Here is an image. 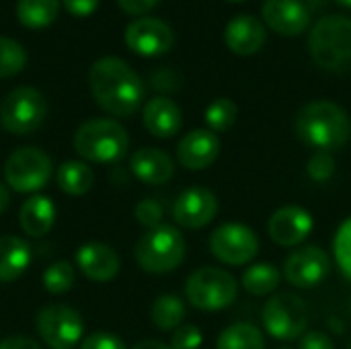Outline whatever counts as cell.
Instances as JSON below:
<instances>
[{
	"label": "cell",
	"instance_id": "obj_1",
	"mask_svg": "<svg viewBox=\"0 0 351 349\" xmlns=\"http://www.w3.org/2000/svg\"><path fill=\"white\" fill-rule=\"evenodd\" d=\"M88 86L95 101L115 117L134 115L144 99V82L121 58H101L90 66Z\"/></svg>",
	"mask_w": 351,
	"mask_h": 349
},
{
	"label": "cell",
	"instance_id": "obj_2",
	"mask_svg": "<svg viewBox=\"0 0 351 349\" xmlns=\"http://www.w3.org/2000/svg\"><path fill=\"white\" fill-rule=\"evenodd\" d=\"M296 136L317 152L343 148L351 138L348 111L331 101H313L296 115Z\"/></svg>",
	"mask_w": 351,
	"mask_h": 349
},
{
	"label": "cell",
	"instance_id": "obj_3",
	"mask_svg": "<svg viewBox=\"0 0 351 349\" xmlns=\"http://www.w3.org/2000/svg\"><path fill=\"white\" fill-rule=\"evenodd\" d=\"M313 60L329 72L351 70V19L341 14L323 16L308 35Z\"/></svg>",
	"mask_w": 351,
	"mask_h": 349
},
{
	"label": "cell",
	"instance_id": "obj_4",
	"mask_svg": "<svg viewBox=\"0 0 351 349\" xmlns=\"http://www.w3.org/2000/svg\"><path fill=\"white\" fill-rule=\"evenodd\" d=\"M130 136L115 119L84 121L74 134V150L90 163L111 165L125 156Z\"/></svg>",
	"mask_w": 351,
	"mask_h": 349
},
{
	"label": "cell",
	"instance_id": "obj_5",
	"mask_svg": "<svg viewBox=\"0 0 351 349\" xmlns=\"http://www.w3.org/2000/svg\"><path fill=\"white\" fill-rule=\"evenodd\" d=\"M185 239L169 224L150 228L136 243L134 255L138 265L148 274H169L177 269L185 259Z\"/></svg>",
	"mask_w": 351,
	"mask_h": 349
},
{
	"label": "cell",
	"instance_id": "obj_6",
	"mask_svg": "<svg viewBox=\"0 0 351 349\" xmlns=\"http://www.w3.org/2000/svg\"><path fill=\"white\" fill-rule=\"evenodd\" d=\"M185 294L189 304L199 311H222L237 300L239 284L220 267H202L189 276Z\"/></svg>",
	"mask_w": 351,
	"mask_h": 349
},
{
	"label": "cell",
	"instance_id": "obj_7",
	"mask_svg": "<svg viewBox=\"0 0 351 349\" xmlns=\"http://www.w3.org/2000/svg\"><path fill=\"white\" fill-rule=\"evenodd\" d=\"M45 115L47 101L33 86H19L0 103V125L14 136H27L35 132L45 121Z\"/></svg>",
	"mask_w": 351,
	"mask_h": 349
},
{
	"label": "cell",
	"instance_id": "obj_8",
	"mask_svg": "<svg viewBox=\"0 0 351 349\" xmlns=\"http://www.w3.org/2000/svg\"><path fill=\"white\" fill-rule=\"evenodd\" d=\"M263 327L280 341H294L304 335L308 325V306L296 294H278L263 306Z\"/></svg>",
	"mask_w": 351,
	"mask_h": 349
},
{
	"label": "cell",
	"instance_id": "obj_9",
	"mask_svg": "<svg viewBox=\"0 0 351 349\" xmlns=\"http://www.w3.org/2000/svg\"><path fill=\"white\" fill-rule=\"evenodd\" d=\"M51 175V158L33 146H25L14 150L4 165L6 183L19 193H33L49 181Z\"/></svg>",
	"mask_w": 351,
	"mask_h": 349
},
{
	"label": "cell",
	"instance_id": "obj_10",
	"mask_svg": "<svg viewBox=\"0 0 351 349\" xmlns=\"http://www.w3.org/2000/svg\"><path fill=\"white\" fill-rule=\"evenodd\" d=\"M37 333L51 349H72L84 333L82 317L66 304H49L37 315Z\"/></svg>",
	"mask_w": 351,
	"mask_h": 349
},
{
	"label": "cell",
	"instance_id": "obj_11",
	"mask_svg": "<svg viewBox=\"0 0 351 349\" xmlns=\"http://www.w3.org/2000/svg\"><path fill=\"white\" fill-rule=\"evenodd\" d=\"M210 251L226 265H247L259 253V239L249 226L228 222L212 232Z\"/></svg>",
	"mask_w": 351,
	"mask_h": 349
},
{
	"label": "cell",
	"instance_id": "obj_12",
	"mask_svg": "<svg viewBox=\"0 0 351 349\" xmlns=\"http://www.w3.org/2000/svg\"><path fill=\"white\" fill-rule=\"evenodd\" d=\"M123 39L134 53L144 58H156L173 47L175 35L165 21L154 16H140L128 25Z\"/></svg>",
	"mask_w": 351,
	"mask_h": 349
},
{
	"label": "cell",
	"instance_id": "obj_13",
	"mask_svg": "<svg viewBox=\"0 0 351 349\" xmlns=\"http://www.w3.org/2000/svg\"><path fill=\"white\" fill-rule=\"evenodd\" d=\"M331 272V259L321 247H302L296 249L284 263L286 280L296 288L319 286Z\"/></svg>",
	"mask_w": 351,
	"mask_h": 349
},
{
	"label": "cell",
	"instance_id": "obj_14",
	"mask_svg": "<svg viewBox=\"0 0 351 349\" xmlns=\"http://www.w3.org/2000/svg\"><path fill=\"white\" fill-rule=\"evenodd\" d=\"M218 214V197L206 187L185 189L173 204V218L183 228H204Z\"/></svg>",
	"mask_w": 351,
	"mask_h": 349
},
{
	"label": "cell",
	"instance_id": "obj_15",
	"mask_svg": "<svg viewBox=\"0 0 351 349\" xmlns=\"http://www.w3.org/2000/svg\"><path fill=\"white\" fill-rule=\"evenodd\" d=\"M313 230V216L300 206H286L271 214L267 222L269 239L280 247H298Z\"/></svg>",
	"mask_w": 351,
	"mask_h": 349
},
{
	"label": "cell",
	"instance_id": "obj_16",
	"mask_svg": "<svg viewBox=\"0 0 351 349\" xmlns=\"http://www.w3.org/2000/svg\"><path fill=\"white\" fill-rule=\"evenodd\" d=\"M261 14L265 25L284 37L300 35L311 23V14L300 0H265Z\"/></svg>",
	"mask_w": 351,
	"mask_h": 349
},
{
	"label": "cell",
	"instance_id": "obj_17",
	"mask_svg": "<svg viewBox=\"0 0 351 349\" xmlns=\"http://www.w3.org/2000/svg\"><path fill=\"white\" fill-rule=\"evenodd\" d=\"M220 154V138L212 130H193L185 134L177 146V158L187 171H204L216 163Z\"/></svg>",
	"mask_w": 351,
	"mask_h": 349
},
{
	"label": "cell",
	"instance_id": "obj_18",
	"mask_svg": "<svg viewBox=\"0 0 351 349\" xmlns=\"http://www.w3.org/2000/svg\"><path fill=\"white\" fill-rule=\"evenodd\" d=\"M76 265L80 272L97 284L111 282L119 274V255L103 243H86L76 251Z\"/></svg>",
	"mask_w": 351,
	"mask_h": 349
},
{
	"label": "cell",
	"instance_id": "obj_19",
	"mask_svg": "<svg viewBox=\"0 0 351 349\" xmlns=\"http://www.w3.org/2000/svg\"><path fill=\"white\" fill-rule=\"evenodd\" d=\"M265 39H267L265 25L251 14L234 16L226 25V31H224V41L228 49L237 56L257 53L265 45Z\"/></svg>",
	"mask_w": 351,
	"mask_h": 349
},
{
	"label": "cell",
	"instance_id": "obj_20",
	"mask_svg": "<svg viewBox=\"0 0 351 349\" xmlns=\"http://www.w3.org/2000/svg\"><path fill=\"white\" fill-rule=\"evenodd\" d=\"M144 128L154 138H173L183 125V113L179 105L167 97H154L142 111Z\"/></svg>",
	"mask_w": 351,
	"mask_h": 349
},
{
	"label": "cell",
	"instance_id": "obj_21",
	"mask_svg": "<svg viewBox=\"0 0 351 349\" xmlns=\"http://www.w3.org/2000/svg\"><path fill=\"white\" fill-rule=\"evenodd\" d=\"M130 169L146 185H162L175 173V165L171 156L162 152L160 148L136 150L130 158Z\"/></svg>",
	"mask_w": 351,
	"mask_h": 349
},
{
	"label": "cell",
	"instance_id": "obj_22",
	"mask_svg": "<svg viewBox=\"0 0 351 349\" xmlns=\"http://www.w3.org/2000/svg\"><path fill=\"white\" fill-rule=\"evenodd\" d=\"M19 222L21 228L29 234V237H45L53 222H56V206L49 197L45 195H33L29 197L19 212Z\"/></svg>",
	"mask_w": 351,
	"mask_h": 349
},
{
	"label": "cell",
	"instance_id": "obj_23",
	"mask_svg": "<svg viewBox=\"0 0 351 349\" xmlns=\"http://www.w3.org/2000/svg\"><path fill=\"white\" fill-rule=\"evenodd\" d=\"M31 263V249L21 237H0V284L14 282Z\"/></svg>",
	"mask_w": 351,
	"mask_h": 349
},
{
	"label": "cell",
	"instance_id": "obj_24",
	"mask_svg": "<svg viewBox=\"0 0 351 349\" xmlns=\"http://www.w3.org/2000/svg\"><path fill=\"white\" fill-rule=\"evenodd\" d=\"M58 187L66 195H84L95 185V173L86 163L80 160H68L58 169Z\"/></svg>",
	"mask_w": 351,
	"mask_h": 349
},
{
	"label": "cell",
	"instance_id": "obj_25",
	"mask_svg": "<svg viewBox=\"0 0 351 349\" xmlns=\"http://www.w3.org/2000/svg\"><path fill=\"white\" fill-rule=\"evenodd\" d=\"M60 12V0H19L16 16L27 29L49 27Z\"/></svg>",
	"mask_w": 351,
	"mask_h": 349
},
{
	"label": "cell",
	"instance_id": "obj_26",
	"mask_svg": "<svg viewBox=\"0 0 351 349\" xmlns=\"http://www.w3.org/2000/svg\"><path fill=\"white\" fill-rule=\"evenodd\" d=\"M150 319L160 331H175L185 319V304L175 294H162L154 300L150 309Z\"/></svg>",
	"mask_w": 351,
	"mask_h": 349
},
{
	"label": "cell",
	"instance_id": "obj_27",
	"mask_svg": "<svg viewBox=\"0 0 351 349\" xmlns=\"http://www.w3.org/2000/svg\"><path fill=\"white\" fill-rule=\"evenodd\" d=\"M216 349H265V337L255 325L234 323L220 333Z\"/></svg>",
	"mask_w": 351,
	"mask_h": 349
},
{
	"label": "cell",
	"instance_id": "obj_28",
	"mask_svg": "<svg viewBox=\"0 0 351 349\" xmlns=\"http://www.w3.org/2000/svg\"><path fill=\"white\" fill-rule=\"evenodd\" d=\"M282 274L271 263H255L243 274V288L253 296H267L278 290Z\"/></svg>",
	"mask_w": 351,
	"mask_h": 349
},
{
	"label": "cell",
	"instance_id": "obj_29",
	"mask_svg": "<svg viewBox=\"0 0 351 349\" xmlns=\"http://www.w3.org/2000/svg\"><path fill=\"white\" fill-rule=\"evenodd\" d=\"M237 117H239V107L232 99H226V97L216 99L206 109V123L214 134L230 130L234 125Z\"/></svg>",
	"mask_w": 351,
	"mask_h": 349
},
{
	"label": "cell",
	"instance_id": "obj_30",
	"mask_svg": "<svg viewBox=\"0 0 351 349\" xmlns=\"http://www.w3.org/2000/svg\"><path fill=\"white\" fill-rule=\"evenodd\" d=\"M27 64V51L25 47L10 39L0 35V78H10L19 74Z\"/></svg>",
	"mask_w": 351,
	"mask_h": 349
},
{
	"label": "cell",
	"instance_id": "obj_31",
	"mask_svg": "<svg viewBox=\"0 0 351 349\" xmlns=\"http://www.w3.org/2000/svg\"><path fill=\"white\" fill-rule=\"evenodd\" d=\"M43 288L49 294H64L74 284V267L66 261H58L43 272Z\"/></svg>",
	"mask_w": 351,
	"mask_h": 349
},
{
	"label": "cell",
	"instance_id": "obj_32",
	"mask_svg": "<svg viewBox=\"0 0 351 349\" xmlns=\"http://www.w3.org/2000/svg\"><path fill=\"white\" fill-rule=\"evenodd\" d=\"M333 247H335V257H337L339 267L351 280V218L339 226Z\"/></svg>",
	"mask_w": 351,
	"mask_h": 349
},
{
	"label": "cell",
	"instance_id": "obj_33",
	"mask_svg": "<svg viewBox=\"0 0 351 349\" xmlns=\"http://www.w3.org/2000/svg\"><path fill=\"white\" fill-rule=\"evenodd\" d=\"M306 173L313 181L325 183L335 173V158L331 156V152H315L306 165Z\"/></svg>",
	"mask_w": 351,
	"mask_h": 349
},
{
	"label": "cell",
	"instance_id": "obj_34",
	"mask_svg": "<svg viewBox=\"0 0 351 349\" xmlns=\"http://www.w3.org/2000/svg\"><path fill=\"white\" fill-rule=\"evenodd\" d=\"M136 220L146 226L148 230L150 228H156L160 226V220H162V206L156 202V200H142L138 206H136Z\"/></svg>",
	"mask_w": 351,
	"mask_h": 349
},
{
	"label": "cell",
	"instance_id": "obj_35",
	"mask_svg": "<svg viewBox=\"0 0 351 349\" xmlns=\"http://www.w3.org/2000/svg\"><path fill=\"white\" fill-rule=\"evenodd\" d=\"M202 341H204L202 331L195 325H181L179 329L173 331L171 349H197Z\"/></svg>",
	"mask_w": 351,
	"mask_h": 349
},
{
	"label": "cell",
	"instance_id": "obj_36",
	"mask_svg": "<svg viewBox=\"0 0 351 349\" xmlns=\"http://www.w3.org/2000/svg\"><path fill=\"white\" fill-rule=\"evenodd\" d=\"M80 349H125V344L113 333L97 331L82 341Z\"/></svg>",
	"mask_w": 351,
	"mask_h": 349
},
{
	"label": "cell",
	"instance_id": "obj_37",
	"mask_svg": "<svg viewBox=\"0 0 351 349\" xmlns=\"http://www.w3.org/2000/svg\"><path fill=\"white\" fill-rule=\"evenodd\" d=\"M298 349H335L333 339L323 333V331H306L300 337V346Z\"/></svg>",
	"mask_w": 351,
	"mask_h": 349
},
{
	"label": "cell",
	"instance_id": "obj_38",
	"mask_svg": "<svg viewBox=\"0 0 351 349\" xmlns=\"http://www.w3.org/2000/svg\"><path fill=\"white\" fill-rule=\"evenodd\" d=\"M72 16H90L99 8V0H62Z\"/></svg>",
	"mask_w": 351,
	"mask_h": 349
},
{
	"label": "cell",
	"instance_id": "obj_39",
	"mask_svg": "<svg viewBox=\"0 0 351 349\" xmlns=\"http://www.w3.org/2000/svg\"><path fill=\"white\" fill-rule=\"evenodd\" d=\"M117 2L121 10L132 16H144L148 10H152L158 4V0H117Z\"/></svg>",
	"mask_w": 351,
	"mask_h": 349
},
{
	"label": "cell",
	"instance_id": "obj_40",
	"mask_svg": "<svg viewBox=\"0 0 351 349\" xmlns=\"http://www.w3.org/2000/svg\"><path fill=\"white\" fill-rule=\"evenodd\" d=\"M0 349H41L33 339L29 337H21V335H14V337H6L4 341H0Z\"/></svg>",
	"mask_w": 351,
	"mask_h": 349
},
{
	"label": "cell",
	"instance_id": "obj_41",
	"mask_svg": "<svg viewBox=\"0 0 351 349\" xmlns=\"http://www.w3.org/2000/svg\"><path fill=\"white\" fill-rule=\"evenodd\" d=\"M132 349H171V346H167L162 341H156V339H146V341L136 344Z\"/></svg>",
	"mask_w": 351,
	"mask_h": 349
},
{
	"label": "cell",
	"instance_id": "obj_42",
	"mask_svg": "<svg viewBox=\"0 0 351 349\" xmlns=\"http://www.w3.org/2000/svg\"><path fill=\"white\" fill-rule=\"evenodd\" d=\"M8 204H10V193H8V189L0 183V214L8 208Z\"/></svg>",
	"mask_w": 351,
	"mask_h": 349
},
{
	"label": "cell",
	"instance_id": "obj_43",
	"mask_svg": "<svg viewBox=\"0 0 351 349\" xmlns=\"http://www.w3.org/2000/svg\"><path fill=\"white\" fill-rule=\"evenodd\" d=\"M337 4H341V6H348V8H351V0H335Z\"/></svg>",
	"mask_w": 351,
	"mask_h": 349
},
{
	"label": "cell",
	"instance_id": "obj_44",
	"mask_svg": "<svg viewBox=\"0 0 351 349\" xmlns=\"http://www.w3.org/2000/svg\"><path fill=\"white\" fill-rule=\"evenodd\" d=\"M226 2H245V0H226Z\"/></svg>",
	"mask_w": 351,
	"mask_h": 349
},
{
	"label": "cell",
	"instance_id": "obj_45",
	"mask_svg": "<svg viewBox=\"0 0 351 349\" xmlns=\"http://www.w3.org/2000/svg\"><path fill=\"white\" fill-rule=\"evenodd\" d=\"M276 349H290V348H276Z\"/></svg>",
	"mask_w": 351,
	"mask_h": 349
}]
</instances>
